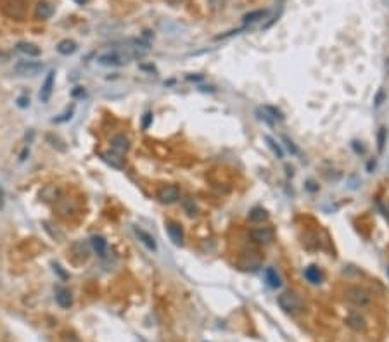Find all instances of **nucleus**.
Wrapping results in <instances>:
<instances>
[{"label":"nucleus","mask_w":389,"mask_h":342,"mask_svg":"<svg viewBox=\"0 0 389 342\" xmlns=\"http://www.w3.org/2000/svg\"><path fill=\"white\" fill-rule=\"evenodd\" d=\"M52 14H54V6L50 2H47V0H42V2L37 4V7H35V18L37 19L45 21V19L52 18Z\"/></svg>","instance_id":"ddd939ff"},{"label":"nucleus","mask_w":389,"mask_h":342,"mask_svg":"<svg viewBox=\"0 0 389 342\" xmlns=\"http://www.w3.org/2000/svg\"><path fill=\"white\" fill-rule=\"evenodd\" d=\"M97 64L100 66H108V67H121L126 66L130 61H132V56L126 50V47H108L104 50H100L99 54L95 56Z\"/></svg>","instance_id":"f257e3e1"},{"label":"nucleus","mask_w":389,"mask_h":342,"mask_svg":"<svg viewBox=\"0 0 389 342\" xmlns=\"http://www.w3.org/2000/svg\"><path fill=\"white\" fill-rule=\"evenodd\" d=\"M71 116H73V107H71L69 111H66L64 114H62V118H57V120H54V123H62V121H67V120H71Z\"/></svg>","instance_id":"c85d7f7f"},{"label":"nucleus","mask_w":389,"mask_h":342,"mask_svg":"<svg viewBox=\"0 0 389 342\" xmlns=\"http://www.w3.org/2000/svg\"><path fill=\"white\" fill-rule=\"evenodd\" d=\"M7 59V54H4V52H0V62H4Z\"/></svg>","instance_id":"e433bc0d"},{"label":"nucleus","mask_w":389,"mask_h":342,"mask_svg":"<svg viewBox=\"0 0 389 342\" xmlns=\"http://www.w3.org/2000/svg\"><path fill=\"white\" fill-rule=\"evenodd\" d=\"M346 299H348L349 302L355 304V306H367V304L370 302V294L367 292V290L360 289V287H349L348 290L344 292Z\"/></svg>","instance_id":"20e7f679"},{"label":"nucleus","mask_w":389,"mask_h":342,"mask_svg":"<svg viewBox=\"0 0 389 342\" xmlns=\"http://www.w3.org/2000/svg\"><path fill=\"white\" fill-rule=\"evenodd\" d=\"M111 147H113L114 152H118V154H125V152H128L130 150L128 137H125V135H116V137H113Z\"/></svg>","instance_id":"2eb2a0df"},{"label":"nucleus","mask_w":389,"mask_h":342,"mask_svg":"<svg viewBox=\"0 0 389 342\" xmlns=\"http://www.w3.org/2000/svg\"><path fill=\"white\" fill-rule=\"evenodd\" d=\"M286 142H287V147H289V150L293 152V154H296V152H298V147H296L294 143L289 140V138H286Z\"/></svg>","instance_id":"f704fd0d"},{"label":"nucleus","mask_w":389,"mask_h":342,"mask_svg":"<svg viewBox=\"0 0 389 342\" xmlns=\"http://www.w3.org/2000/svg\"><path fill=\"white\" fill-rule=\"evenodd\" d=\"M266 218H268V214H266V211L263 208H255L249 213V219H251V221H263Z\"/></svg>","instance_id":"393cba45"},{"label":"nucleus","mask_w":389,"mask_h":342,"mask_svg":"<svg viewBox=\"0 0 389 342\" xmlns=\"http://www.w3.org/2000/svg\"><path fill=\"white\" fill-rule=\"evenodd\" d=\"M40 197L47 202L57 201L59 197H61V188H59L57 185H45V187L40 190Z\"/></svg>","instance_id":"f3484780"},{"label":"nucleus","mask_w":389,"mask_h":342,"mask_svg":"<svg viewBox=\"0 0 389 342\" xmlns=\"http://www.w3.org/2000/svg\"><path fill=\"white\" fill-rule=\"evenodd\" d=\"M166 232L170 235L171 242L175 246H180L184 242V228H182L180 223H175V221H168L166 223Z\"/></svg>","instance_id":"9b49d317"},{"label":"nucleus","mask_w":389,"mask_h":342,"mask_svg":"<svg viewBox=\"0 0 389 342\" xmlns=\"http://www.w3.org/2000/svg\"><path fill=\"white\" fill-rule=\"evenodd\" d=\"M76 49H78V45H76V42L69 40V38H66V40H61L57 45V52L62 54V56H71V54L76 52Z\"/></svg>","instance_id":"412c9836"},{"label":"nucleus","mask_w":389,"mask_h":342,"mask_svg":"<svg viewBox=\"0 0 389 342\" xmlns=\"http://www.w3.org/2000/svg\"><path fill=\"white\" fill-rule=\"evenodd\" d=\"M62 340L64 342H80L78 337L73 335V333H64V337H62Z\"/></svg>","instance_id":"7c9ffc66"},{"label":"nucleus","mask_w":389,"mask_h":342,"mask_svg":"<svg viewBox=\"0 0 389 342\" xmlns=\"http://www.w3.org/2000/svg\"><path fill=\"white\" fill-rule=\"evenodd\" d=\"M377 138H379V150H382V149H384V140H386V130L380 128Z\"/></svg>","instance_id":"c756f323"},{"label":"nucleus","mask_w":389,"mask_h":342,"mask_svg":"<svg viewBox=\"0 0 389 342\" xmlns=\"http://www.w3.org/2000/svg\"><path fill=\"white\" fill-rule=\"evenodd\" d=\"M346 323H348L353 330H358V332L365 328V322H363V318L360 315H349L348 320H346Z\"/></svg>","instance_id":"5701e85b"},{"label":"nucleus","mask_w":389,"mask_h":342,"mask_svg":"<svg viewBox=\"0 0 389 342\" xmlns=\"http://www.w3.org/2000/svg\"><path fill=\"white\" fill-rule=\"evenodd\" d=\"M100 158H102V161L105 163V164H109L111 168H114V170H123V168L126 166V161H125V158L121 154H118V152H102L100 154Z\"/></svg>","instance_id":"1a4fd4ad"},{"label":"nucleus","mask_w":389,"mask_h":342,"mask_svg":"<svg viewBox=\"0 0 389 342\" xmlns=\"http://www.w3.org/2000/svg\"><path fill=\"white\" fill-rule=\"evenodd\" d=\"M258 116H260L261 120H265L266 123H270V125L284 120V114H282V111L280 109H277V107H273V105H263V107H260L258 109Z\"/></svg>","instance_id":"0eeeda50"},{"label":"nucleus","mask_w":389,"mask_h":342,"mask_svg":"<svg viewBox=\"0 0 389 342\" xmlns=\"http://www.w3.org/2000/svg\"><path fill=\"white\" fill-rule=\"evenodd\" d=\"M45 138H47V142H50V145H52L54 149H57V150H61V152H64V150H66L64 142H62L59 137H54V135H50V133H49Z\"/></svg>","instance_id":"a878e982"},{"label":"nucleus","mask_w":389,"mask_h":342,"mask_svg":"<svg viewBox=\"0 0 389 342\" xmlns=\"http://www.w3.org/2000/svg\"><path fill=\"white\" fill-rule=\"evenodd\" d=\"M151 123H152V112H146L142 118V128L147 130L151 126Z\"/></svg>","instance_id":"cd10ccee"},{"label":"nucleus","mask_w":389,"mask_h":342,"mask_svg":"<svg viewBox=\"0 0 389 342\" xmlns=\"http://www.w3.org/2000/svg\"><path fill=\"white\" fill-rule=\"evenodd\" d=\"M2 11L6 16L18 21L24 19V16H26V7H24V4L21 0H7L2 6Z\"/></svg>","instance_id":"7ed1b4c3"},{"label":"nucleus","mask_w":389,"mask_h":342,"mask_svg":"<svg viewBox=\"0 0 389 342\" xmlns=\"http://www.w3.org/2000/svg\"><path fill=\"white\" fill-rule=\"evenodd\" d=\"M90 244H92V249L97 252V256H100V257L105 256V252H108V242L104 240V237L94 235V237L90 239Z\"/></svg>","instance_id":"aec40b11"},{"label":"nucleus","mask_w":389,"mask_h":342,"mask_svg":"<svg viewBox=\"0 0 389 342\" xmlns=\"http://www.w3.org/2000/svg\"><path fill=\"white\" fill-rule=\"evenodd\" d=\"M158 199L163 204H173L180 199V188L176 185H163L158 190Z\"/></svg>","instance_id":"423d86ee"},{"label":"nucleus","mask_w":389,"mask_h":342,"mask_svg":"<svg viewBox=\"0 0 389 342\" xmlns=\"http://www.w3.org/2000/svg\"><path fill=\"white\" fill-rule=\"evenodd\" d=\"M18 105H19V107H28V105H29V99H28V97H19V99H18Z\"/></svg>","instance_id":"2f4dec72"},{"label":"nucleus","mask_w":389,"mask_h":342,"mask_svg":"<svg viewBox=\"0 0 389 342\" xmlns=\"http://www.w3.org/2000/svg\"><path fill=\"white\" fill-rule=\"evenodd\" d=\"M133 232H135V235L138 237V240L146 246L149 251H156L158 249V244H156V239L152 237V235L149 234V232H146V230H142V228H138V226H133Z\"/></svg>","instance_id":"4468645a"},{"label":"nucleus","mask_w":389,"mask_h":342,"mask_svg":"<svg viewBox=\"0 0 389 342\" xmlns=\"http://www.w3.org/2000/svg\"><path fill=\"white\" fill-rule=\"evenodd\" d=\"M54 78H56V71H49L47 78H45L44 85H42V90L38 94V99L42 100L44 104H47L52 97V92H54Z\"/></svg>","instance_id":"9d476101"},{"label":"nucleus","mask_w":389,"mask_h":342,"mask_svg":"<svg viewBox=\"0 0 389 342\" xmlns=\"http://www.w3.org/2000/svg\"><path fill=\"white\" fill-rule=\"evenodd\" d=\"M268 16V11H265V9H258V11H253V12H249V14H246L242 18V29L244 28H247L249 24H255L256 21H260V19H263V18H266Z\"/></svg>","instance_id":"6ab92c4d"},{"label":"nucleus","mask_w":389,"mask_h":342,"mask_svg":"<svg viewBox=\"0 0 389 342\" xmlns=\"http://www.w3.org/2000/svg\"><path fill=\"white\" fill-rule=\"evenodd\" d=\"M16 47H18L21 54H24V56H28V57H38L42 54L40 47L35 44H29V42H19Z\"/></svg>","instance_id":"a211bd4d"},{"label":"nucleus","mask_w":389,"mask_h":342,"mask_svg":"<svg viewBox=\"0 0 389 342\" xmlns=\"http://www.w3.org/2000/svg\"><path fill=\"white\" fill-rule=\"evenodd\" d=\"M75 2L78 4V6H85V4L88 2V0H75Z\"/></svg>","instance_id":"c9c22d12"},{"label":"nucleus","mask_w":389,"mask_h":342,"mask_svg":"<svg viewBox=\"0 0 389 342\" xmlns=\"http://www.w3.org/2000/svg\"><path fill=\"white\" fill-rule=\"evenodd\" d=\"M56 302L62 308V310L71 308V304H73V295H71L69 289H66V287H57L56 289Z\"/></svg>","instance_id":"f8f14e48"},{"label":"nucleus","mask_w":389,"mask_h":342,"mask_svg":"<svg viewBox=\"0 0 389 342\" xmlns=\"http://www.w3.org/2000/svg\"><path fill=\"white\" fill-rule=\"evenodd\" d=\"M265 142L268 143V147H270V149H272V152H273V154L277 156L278 159H282V158H284V150H282V147L278 145V143H277L275 140H273V138L270 137V135H265Z\"/></svg>","instance_id":"b1692460"},{"label":"nucleus","mask_w":389,"mask_h":342,"mask_svg":"<svg viewBox=\"0 0 389 342\" xmlns=\"http://www.w3.org/2000/svg\"><path fill=\"white\" fill-rule=\"evenodd\" d=\"M184 206H185V209H187V214H190V216H194L196 214V206H194V201L192 199H185V202H184Z\"/></svg>","instance_id":"bb28decb"},{"label":"nucleus","mask_w":389,"mask_h":342,"mask_svg":"<svg viewBox=\"0 0 389 342\" xmlns=\"http://www.w3.org/2000/svg\"><path fill=\"white\" fill-rule=\"evenodd\" d=\"M42 69H44V64L38 61H19L14 66V71L19 76H37Z\"/></svg>","instance_id":"39448f33"},{"label":"nucleus","mask_w":389,"mask_h":342,"mask_svg":"<svg viewBox=\"0 0 389 342\" xmlns=\"http://www.w3.org/2000/svg\"><path fill=\"white\" fill-rule=\"evenodd\" d=\"M304 278H306L310 284H320L322 282V272H320L316 266H308L304 270Z\"/></svg>","instance_id":"4be33fe9"},{"label":"nucleus","mask_w":389,"mask_h":342,"mask_svg":"<svg viewBox=\"0 0 389 342\" xmlns=\"http://www.w3.org/2000/svg\"><path fill=\"white\" fill-rule=\"evenodd\" d=\"M52 266H54V270H56V272L59 273V275H61L62 278H67V275H66V273L64 272H62V270H61V266H59L57 263H52Z\"/></svg>","instance_id":"72a5a7b5"},{"label":"nucleus","mask_w":389,"mask_h":342,"mask_svg":"<svg viewBox=\"0 0 389 342\" xmlns=\"http://www.w3.org/2000/svg\"><path fill=\"white\" fill-rule=\"evenodd\" d=\"M251 237L260 244H272L275 239V232L270 226H258L251 232Z\"/></svg>","instance_id":"6e6552de"},{"label":"nucleus","mask_w":389,"mask_h":342,"mask_svg":"<svg viewBox=\"0 0 389 342\" xmlns=\"http://www.w3.org/2000/svg\"><path fill=\"white\" fill-rule=\"evenodd\" d=\"M71 95H73V97H83V95H85V90H83L82 87H76L75 90L71 92Z\"/></svg>","instance_id":"473e14b6"},{"label":"nucleus","mask_w":389,"mask_h":342,"mask_svg":"<svg viewBox=\"0 0 389 342\" xmlns=\"http://www.w3.org/2000/svg\"><path fill=\"white\" fill-rule=\"evenodd\" d=\"M277 302L286 313H299L303 308V301L296 292H284L277 297Z\"/></svg>","instance_id":"f03ea898"},{"label":"nucleus","mask_w":389,"mask_h":342,"mask_svg":"<svg viewBox=\"0 0 389 342\" xmlns=\"http://www.w3.org/2000/svg\"><path fill=\"white\" fill-rule=\"evenodd\" d=\"M263 277H265L266 285L272 287V289H278V287L282 285V278H280V275H278L277 270H275V268H272V266L265 270Z\"/></svg>","instance_id":"dca6fc26"}]
</instances>
